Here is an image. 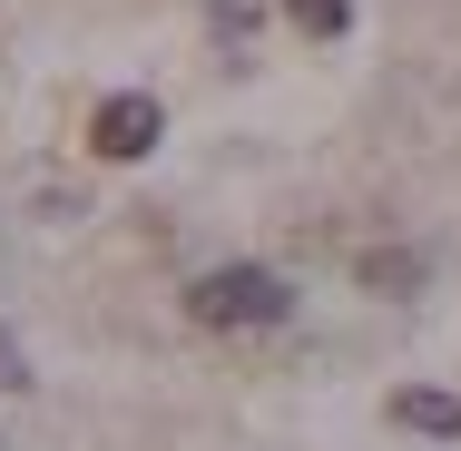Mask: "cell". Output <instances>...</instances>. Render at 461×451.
<instances>
[{
    "instance_id": "4",
    "label": "cell",
    "mask_w": 461,
    "mask_h": 451,
    "mask_svg": "<svg viewBox=\"0 0 461 451\" xmlns=\"http://www.w3.org/2000/svg\"><path fill=\"white\" fill-rule=\"evenodd\" d=\"M285 20H294L304 40H344V20H354V0H285Z\"/></svg>"
},
{
    "instance_id": "3",
    "label": "cell",
    "mask_w": 461,
    "mask_h": 451,
    "mask_svg": "<svg viewBox=\"0 0 461 451\" xmlns=\"http://www.w3.org/2000/svg\"><path fill=\"white\" fill-rule=\"evenodd\" d=\"M393 422H402V432H422V442H461V392L402 383V392H393Z\"/></svg>"
},
{
    "instance_id": "1",
    "label": "cell",
    "mask_w": 461,
    "mask_h": 451,
    "mask_svg": "<svg viewBox=\"0 0 461 451\" xmlns=\"http://www.w3.org/2000/svg\"><path fill=\"white\" fill-rule=\"evenodd\" d=\"M186 314L216 324V334H266V324L294 314V284H285L276 266H206L186 284Z\"/></svg>"
},
{
    "instance_id": "5",
    "label": "cell",
    "mask_w": 461,
    "mask_h": 451,
    "mask_svg": "<svg viewBox=\"0 0 461 451\" xmlns=\"http://www.w3.org/2000/svg\"><path fill=\"white\" fill-rule=\"evenodd\" d=\"M0 383H30V373H20V354H10V334H0Z\"/></svg>"
},
{
    "instance_id": "2",
    "label": "cell",
    "mask_w": 461,
    "mask_h": 451,
    "mask_svg": "<svg viewBox=\"0 0 461 451\" xmlns=\"http://www.w3.org/2000/svg\"><path fill=\"white\" fill-rule=\"evenodd\" d=\"M158 138H167V118H158V98H148V89L98 98V118H89V148H98V158H118V167H128V158H148Z\"/></svg>"
}]
</instances>
